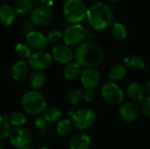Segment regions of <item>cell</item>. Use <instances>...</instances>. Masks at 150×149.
<instances>
[{"mask_svg": "<svg viewBox=\"0 0 150 149\" xmlns=\"http://www.w3.org/2000/svg\"><path fill=\"white\" fill-rule=\"evenodd\" d=\"M86 19L91 28L103 31L113 24V11L107 4L96 2L87 9Z\"/></svg>", "mask_w": 150, "mask_h": 149, "instance_id": "1", "label": "cell"}, {"mask_svg": "<svg viewBox=\"0 0 150 149\" xmlns=\"http://www.w3.org/2000/svg\"><path fill=\"white\" fill-rule=\"evenodd\" d=\"M74 54L76 61L85 68L98 67L105 58L103 48L99 45L91 41L83 42L78 45Z\"/></svg>", "mask_w": 150, "mask_h": 149, "instance_id": "2", "label": "cell"}, {"mask_svg": "<svg viewBox=\"0 0 150 149\" xmlns=\"http://www.w3.org/2000/svg\"><path fill=\"white\" fill-rule=\"evenodd\" d=\"M20 105L25 113L31 116H39L47 108V100L44 95L39 90H29L23 94Z\"/></svg>", "mask_w": 150, "mask_h": 149, "instance_id": "3", "label": "cell"}, {"mask_svg": "<svg viewBox=\"0 0 150 149\" xmlns=\"http://www.w3.org/2000/svg\"><path fill=\"white\" fill-rule=\"evenodd\" d=\"M62 11L67 22L80 24L86 18L87 7L83 0H65Z\"/></svg>", "mask_w": 150, "mask_h": 149, "instance_id": "4", "label": "cell"}, {"mask_svg": "<svg viewBox=\"0 0 150 149\" xmlns=\"http://www.w3.org/2000/svg\"><path fill=\"white\" fill-rule=\"evenodd\" d=\"M68 115L71 117L73 126L80 131L89 129L96 120L95 112L89 108H82L76 111L70 109L68 111Z\"/></svg>", "mask_w": 150, "mask_h": 149, "instance_id": "5", "label": "cell"}, {"mask_svg": "<svg viewBox=\"0 0 150 149\" xmlns=\"http://www.w3.org/2000/svg\"><path fill=\"white\" fill-rule=\"evenodd\" d=\"M101 95L103 99L110 105H121L125 99L123 90L114 82H107L101 88Z\"/></svg>", "mask_w": 150, "mask_h": 149, "instance_id": "6", "label": "cell"}, {"mask_svg": "<svg viewBox=\"0 0 150 149\" xmlns=\"http://www.w3.org/2000/svg\"><path fill=\"white\" fill-rule=\"evenodd\" d=\"M87 37V31L81 24H70L62 32V40L66 46L73 47L83 43Z\"/></svg>", "mask_w": 150, "mask_h": 149, "instance_id": "7", "label": "cell"}, {"mask_svg": "<svg viewBox=\"0 0 150 149\" xmlns=\"http://www.w3.org/2000/svg\"><path fill=\"white\" fill-rule=\"evenodd\" d=\"M10 143L16 149H27L31 148L33 137L29 131L24 127H14L9 136Z\"/></svg>", "mask_w": 150, "mask_h": 149, "instance_id": "8", "label": "cell"}, {"mask_svg": "<svg viewBox=\"0 0 150 149\" xmlns=\"http://www.w3.org/2000/svg\"><path fill=\"white\" fill-rule=\"evenodd\" d=\"M53 61L51 53L45 50L36 51L27 59V64L33 71H43L52 65Z\"/></svg>", "mask_w": 150, "mask_h": 149, "instance_id": "9", "label": "cell"}, {"mask_svg": "<svg viewBox=\"0 0 150 149\" xmlns=\"http://www.w3.org/2000/svg\"><path fill=\"white\" fill-rule=\"evenodd\" d=\"M53 19V11L46 6H37L30 13V21L35 26H45Z\"/></svg>", "mask_w": 150, "mask_h": 149, "instance_id": "10", "label": "cell"}, {"mask_svg": "<svg viewBox=\"0 0 150 149\" xmlns=\"http://www.w3.org/2000/svg\"><path fill=\"white\" fill-rule=\"evenodd\" d=\"M80 79L85 90H93L99 85L101 76L99 71L96 68H87L83 70Z\"/></svg>", "mask_w": 150, "mask_h": 149, "instance_id": "11", "label": "cell"}, {"mask_svg": "<svg viewBox=\"0 0 150 149\" xmlns=\"http://www.w3.org/2000/svg\"><path fill=\"white\" fill-rule=\"evenodd\" d=\"M142 113L141 107L134 102H127L122 104L119 109L120 118L126 122H134L137 120Z\"/></svg>", "mask_w": 150, "mask_h": 149, "instance_id": "12", "label": "cell"}, {"mask_svg": "<svg viewBox=\"0 0 150 149\" xmlns=\"http://www.w3.org/2000/svg\"><path fill=\"white\" fill-rule=\"evenodd\" d=\"M51 54L54 61L60 64L65 65L71 62L75 58V54L72 49L65 44H59L54 47Z\"/></svg>", "mask_w": 150, "mask_h": 149, "instance_id": "13", "label": "cell"}, {"mask_svg": "<svg viewBox=\"0 0 150 149\" xmlns=\"http://www.w3.org/2000/svg\"><path fill=\"white\" fill-rule=\"evenodd\" d=\"M25 43L36 51H43L47 47L49 42L47 35L40 31L33 30L25 35Z\"/></svg>", "mask_w": 150, "mask_h": 149, "instance_id": "14", "label": "cell"}, {"mask_svg": "<svg viewBox=\"0 0 150 149\" xmlns=\"http://www.w3.org/2000/svg\"><path fill=\"white\" fill-rule=\"evenodd\" d=\"M29 68H30L27 64V61L24 60H18L14 62L11 68V76L16 82H23L29 76Z\"/></svg>", "mask_w": 150, "mask_h": 149, "instance_id": "15", "label": "cell"}, {"mask_svg": "<svg viewBox=\"0 0 150 149\" xmlns=\"http://www.w3.org/2000/svg\"><path fill=\"white\" fill-rule=\"evenodd\" d=\"M127 94L132 102H142L146 97V91L142 85L138 83H131L127 87Z\"/></svg>", "mask_w": 150, "mask_h": 149, "instance_id": "16", "label": "cell"}, {"mask_svg": "<svg viewBox=\"0 0 150 149\" xmlns=\"http://www.w3.org/2000/svg\"><path fill=\"white\" fill-rule=\"evenodd\" d=\"M69 146V149H90L91 146V139L84 133H76L70 139Z\"/></svg>", "mask_w": 150, "mask_h": 149, "instance_id": "17", "label": "cell"}, {"mask_svg": "<svg viewBox=\"0 0 150 149\" xmlns=\"http://www.w3.org/2000/svg\"><path fill=\"white\" fill-rule=\"evenodd\" d=\"M17 12L14 10V7L8 4H3L0 6V23L4 25H11L14 23L16 19Z\"/></svg>", "mask_w": 150, "mask_h": 149, "instance_id": "18", "label": "cell"}, {"mask_svg": "<svg viewBox=\"0 0 150 149\" xmlns=\"http://www.w3.org/2000/svg\"><path fill=\"white\" fill-rule=\"evenodd\" d=\"M82 66L77 63L76 61H71L69 64L65 65L63 68V75L64 77L67 80H76L79 76H81V74L83 72Z\"/></svg>", "mask_w": 150, "mask_h": 149, "instance_id": "19", "label": "cell"}, {"mask_svg": "<svg viewBox=\"0 0 150 149\" xmlns=\"http://www.w3.org/2000/svg\"><path fill=\"white\" fill-rule=\"evenodd\" d=\"M28 83L32 90H39L46 83V76L42 71H33L28 76Z\"/></svg>", "mask_w": 150, "mask_h": 149, "instance_id": "20", "label": "cell"}, {"mask_svg": "<svg viewBox=\"0 0 150 149\" xmlns=\"http://www.w3.org/2000/svg\"><path fill=\"white\" fill-rule=\"evenodd\" d=\"M124 63L127 68L133 70H142L146 68V63L144 60L135 54H131L124 59Z\"/></svg>", "mask_w": 150, "mask_h": 149, "instance_id": "21", "label": "cell"}, {"mask_svg": "<svg viewBox=\"0 0 150 149\" xmlns=\"http://www.w3.org/2000/svg\"><path fill=\"white\" fill-rule=\"evenodd\" d=\"M127 69L125 65L118 63V64L113 65L110 68L109 73H108V77L111 82L116 83L125 78V76H127Z\"/></svg>", "mask_w": 150, "mask_h": 149, "instance_id": "22", "label": "cell"}, {"mask_svg": "<svg viewBox=\"0 0 150 149\" xmlns=\"http://www.w3.org/2000/svg\"><path fill=\"white\" fill-rule=\"evenodd\" d=\"M62 111L55 106L47 107L44 112L42 113V117L49 124V123H57L62 119Z\"/></svg>", "mask_w": 150, "mask_h": 149, "instance_id": "23", "label": "cell"}, {"mask_svg": "<svg viewBox=\"0 0 150 149\" xmlns=\"http://www.w3.org/2000/svg\"><path fill=\"white\" fill-rule=\"evenodd\" d=\"M73 123L70 119H61L56 123V133L59 136H68L73 129Z\"/></svg>", "mask_w": 150, "mask_h": 149, "instance_id": "24", "label": "cell"}, {"mask_svg": "<svg viewBox=\"0 0 150 149\" xmlns=\"http://www.w3.org/2000/svg\"><path fill=\"white\" fill-rule=\"evenodd\" d=\"M13 7L18 14L26 15L33 10V0H16Z\"/></svg>", "mask_w": 150, "mask_h": 149, "instance_id": "25", "label": "cell"}, {"mask_svg": "<svg viewBox=\"0 0 150 149\" xmlns=\"http://www.w3.org/2000/svg\"><path fill=\"white\" fill-rule=\"evenodd\" d=\"M8 119H9L11 126L14 127H22L27 122V118H26L25 113L20 111H15L11 112L9 115Z\"/></svg>", "mask_w": 150, "mask_h": 149, "instance_id": "26", "label": "cell"}, {"mask_svg": "<svg viewBox=\"0 0 150 149\" xmlns=\"http://www.w3.org/2000/svg\"><path fill=\"white\" fill-rule=\"evenodd\" d=\"M111 32L113 38L119 40H123L127 37V29L122 23L114 22L111 26Z\"/></svg>", "mask_w": 150, "mask_h": 149, "instance_id": "27", "label": "cell"}, {"mask_svg": "<svg viewBox=\"0 0 150 149\" xmlns=\"http://www.w3.org/2000/svg\"><path fill=\"white\" fill-rule=\"evenodd\" d=\"M15 54L19 60H27L32 54V48L25 42H18L14 47Z\"/></svg>", "mask_w": 150, "mask_h": 149, "instance_id": "28", "label": "cell"}, {"mask_svg": "<svg viewBox=\"0 0 150 149\" xmlns=\"http://www.w3.org/2000/svg\"><path fill=\"white\" fill-rule=\"evenodd\" d=\"M11 124L7 117L0 115V141H4L9 138L11 128Z\"/></svg>", "mask_w": 150, "mask_h": 149, "instance_id": "29", "label": "cell"}, {"mask_svg": "<svg viewBox=\"0 0 150 149\" xmlns=\"http://www.w3.org/2000/svg\"><path fill=\"white\" fill-rule=\"evenodd\" d=\"M67 99L70 105H77L83 100V92L79 89H76V88L72 89L68 92Z\"/></svg>", "mask_w": 150, "mask_h": 149, "instance_id": "30", "label": "cell"}, {"mask_svg": "<svg viewBox=\"0 0 150 149\" xmlns=\"http://www.w3.org/2000/svg\"><path fill=\"white\" fill-rule=\"evenodd\" d=\"M47 40L50 43H58L61 40H62V32L60 30H51L47 35Z\"/></svg>", "mask_w": 150, "mask_h": 149, "instance_id": "31", "label": "cell"}, {"mask_svg": "<svg viewBox=\"0 0 150 149\" xmlns=\"http://www.w3.org/2000/svg\"><path fill=\"white\" fill-rule=\"evenodd\" d=\"M141 110L142 112L147 116L150 117V96H148L145 97V99L142 101V106H141Z\"/></svg>", "mask_w": 150, "mask_h": 149, "instance_id": "32", "label": "cell"}, {"mask_svg": "<svg viewBox=\"0 0 150 149\" xmlns=\"http://www.w3.org/2000/svg\"><path fill=\"white\" fill-rule=\"evenodd\" d=\"M33 26H34V25L32 24L31 21H25V22L21 25V26H20V31H21V32L25 36V35H27L29 32H31L32 31L34 30V27H33Z\"/></svg>", "mask_w": 150, "mask_h": 149, "instance_id": "33", "label": "cell"}, {"mask_svg": "<svg viewBox=\"0 0 150 149\" xmlns=\"http://www.w3.org/2000/svg\"><path fill=\"white\" fill-rule=\"evenodd\" d=\"M47 122L44 119V118L43 117H39V118H37L36 119H35V121H34V125H35V126L39 129V130H45L46 128H47Z\"/></svg>", "mask_w": 150, "mask_h": 149, "instance_id": "34", "label": "cell"}, {"mask_svg": "<svg viewBox=\"0 0 150 149\" xmlns=\"http://www.w3.org/2000/svg\"><path fill=\"white\" fill-rule=\"evenodd\" d=\"M95 94L92 90H85L83 92V99L86 102H91L94 99Z\"/></svg>", "mask_w": 150, "mask_h": 149, "instance_id": "35", "label": "cell"}, {"mask_svg": "<svg viewBox=\"0 0 150 149\" xmlns=\"http://www.w3.org/2000/svg\"><path fill=\"white\" fill-rule=\"evenodd\" d=\"M39 2L41 4L42 6H46V7H50L53 5L54 4V0H39Z\"/></svg>", "mask_w": 150, "mask_h": 149, "instance_id": "36", "label": "cell"}, {"mask_svg": "<svg viewBox=\"0 0 150 149\" xmlns=\"http://www.w3.org/2000/svg\"><path fill=\"white\" fill-rule=\"evenodd\" d=\"M144 89H145L146 94H147L148 96H150V80L147 82V83H146L145 86H144Z\"/></svg>", "mask_w": 150, "mask_h": 149, "instance_id": "37", "label": "cell"}, {"mask_svg": "<svg viewBox=\"0 0 150 149\" xmlns=\"http://www.w3.org/2000/svg\"><path fill=\"white\" fill-rule=\"evenodd\" d=\"M39 149H50L49 148H47V147H46V146H43V147H40Z\"/></svg>", "mask_w": 150, "mask_h": 149, "instance_id": "38", "label": "cell"}, {"mask_svg": "<svg viewBox=\"0 0 150 149\" xmlns=\"http://www.w3.org/2000/svg\"><path fill=\"white\" fill-rule=\"evenodd\" d=\"M109 1H111V2H117V1H119V0H109Z\"/></svg>", "mask_w": 150, "mask_h": 149, "instance_id": "39", "label": "cell"}, {"mask_svg": "<svg viewBox=\"0 0 150 149\" xmlns=\"http://www.w3.org/2000/svg\"><path fill=\"white\" fill-rule=\"evenodd\" d=\"M0 149H4V148L3 147H1V146H0Z\"/></svg>", "mask_w": 150, "mask_h": 149, "instance_id": "40", "label": "cell"}, {"mask_svg": "<svg viewBox=\"0 0 150 149\" xmlns=\"http://www.w3.org/2000/svg\"><path fill=\"white\" fill-rule=\"evenodd\" d=\"M27 149H33V148H28Z\"/></svg>", "mask_w": 150, "mask_h": 149, "instance_id": "41", "label": "cell"}]
</instances>
